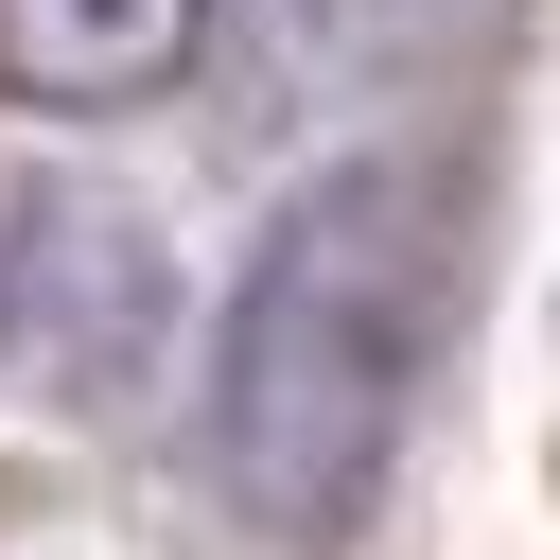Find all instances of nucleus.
<instances>
[{
	"mask_svg": "<svg viewBox=\"0 0 560 560\" xmlns=\"http://www.w3.org/2000/svg\"><path fill=\"white\" fill-rule=\"evenodd\" d=\"M245 52L280 88H350V70L402 52V0H245Z\"/></svg>",
	"mask_w": 560,
	"mask_h": 560,
	"instance_id": "obj_4",
	"label": "nucleus"
},
{
	"mask_svg": "<svg viewBox=\"0 0 560 560\" xmlns=\"http://www.w3.org/2000/svg\"><path fill=\"white\" fill-rule=\"evenodd\" d=\"M192 18L210 0H0V88L52 122H105V105L192 70Z\"/></svg>",
	"mask_w": 560,
	"mask_h": 560,
	"instance_id": "obj_3",
	"label": "nucleus"
},
{
	"mask_svg": "<svg viewBox=\"0 0 560 560\" xmlns=\"http://www.w3.org/2000/svg\"><path fill=\"white\" fill-rule=\"evenodd\" d=\"M158 332V245L105 192H18L0 210V368L18 385H122Z\"/></svg>",
	"mask_w": 560,
	"mask_h": 560,
	"instance_id": "obj_2",
	"label": "nucleus"
},
{
	"mask_svg": "<svg viewBox=\"0 0 560 560\" xmlns=\"http://www.w3.org/2000/svg\"><path fill=\"white\" fill-rule=\"evenodd\" d=\"M420 350H438V192L402 158H332L262 228V262H245V298L210 332V455H228V490L262 525L368 508L385 455H402Z\"/></svg>",
	"mask_w": 560,
	"mask_h": 560,
	"instance_id": "obj_1",
	"label": "nucleus"
}]
</instances>
